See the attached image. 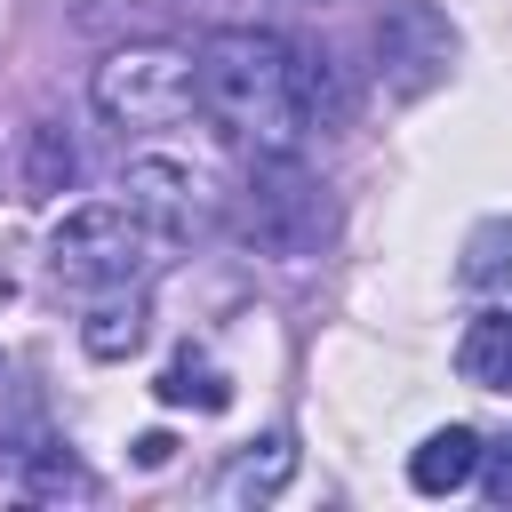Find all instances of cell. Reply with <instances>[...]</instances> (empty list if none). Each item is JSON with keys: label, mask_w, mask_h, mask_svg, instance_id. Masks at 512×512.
<instances>
[{"label": "cell", "mask_w": 512, "mask_h": 512, "mask_svg": "<svg viewBox=\"0 0 512 512\" xmlns=\"http://www.w3.org/2000/svg\"><path fill=\"white\" fill-rule=\"evenodd\" d=\"M200 112L256 144V152H296L312 136V112H304V48H288L280 32H256V24H224L200 40Z\"/></svg>", "instance_id": "1"}, {"label": "cell", "mask_w": 512, "mask_h": 512, "mask_svg": "<svg viewBox=\"0 0 512 512\" xmlns=\"http://www.w3.org/2000/svg\"><path fill=\"white\" fill-rule=\"evenodd\" d=\"M480 488H488V504H512V440L480 448Z\"/></svg>", "instance_id": "15"}, {"label": "cell", "mask_w": 512, "mask_h": 512, "mask_svg": "<svg viewBox=\"0 0 512 512\" xmlns=\"http://www.w3.org/2000/svg\"><path fill=\"white\" fill-rule=\"evenodd\" d=\"M328 232V208H320V184L296 168V152H256V176H248V240L272 248V256H312Z\"/></svg>", "instance_id": "5"}, {"label": "cell", "mask_w": 512, "mask_h": 512, "mask_svg": "<svg viewBox=\"0 0 512 512\" xmlns=\"http://www.w3.org/2000/svg\"><path fill=\"white\" fill-rule=\"evenodd\" d=\"M120 200L136 208V224H144L152 240H208V232H216V192H208V176L184 168V160H160V152L128 160V168H120Z\"/></svg>", "instance_id": "6"}, {"label": "cell", "mask_w": 512, "mask_h": 512, "mask_svg": "<svg viewBox=\"0 0 512 512\" xmlns=\"http://www.w3.org/2000/svg\"><path fill=\"white\" fill-rule=\"evenodd\" d=\"M464 480H480V432H472V424L424 432L416 456H408V488H416V496H456Z\"/></svg>", "instance_id": "7"}, {"label": "cell", "mask_w": 512, "mask_h": 512, "mask_svg": "<svg viewBox=\"0 0 512 512\" xmlns=\"http://www.w3.org/2000/svg\"><path fill=\"white\" fill-rule=\"evenodd\" d=\"M96 112L112 128H176L184 112H200V48L176 40H128L96 64L88 80Z\"/></svg>", "instance_id": "2"}, {"label": "cell", "mask_w": 512, "mask_h": 512, "mask_svg": "<svg viewBox=\"0 0 512 512\" xmlns=\"http://www.w3.org/2000/svg\"><path fill=\"white\" fill-rule=\"evenodd\" d=\"M152 392H160V408H200V416H216V408L232 400L224 368H208V360H192V352H184V360H168Z\"/></svg>", "instance_id": "12"}, {"label": "cell", "mask_w": 512, "mask_h": 512, "mask_svg": "<svg viewBox=\"0 0 512 512\" xmlns=\"http://www.w3.org/2000/svg\"><path fill=\"white\" fill-rule=\"evenodd\" d=\"M464 280H472V288H512V224H488V232L464 248Z\"/></svg>", "instance_id": "14"}, {"label": "cell", "mask_w": 512, "mask_h": 512, "mask_svg": "<svg viewBox=\"0 0 512 512\" xmlns=\"http://www.w3.org/2000/svg\"><path fill=\"white\" fill-rule=\"evenodd\" d=\"M136 344H144V296L136 288H104L96 312L80 320V352L88 360H128Z\"/></svg>", "instance_id": "11"}, {"label": "cell", "mask_w": 512, "mask_h": 512, "mask_svg": "<svg viewBox=\"0 0 512 512\" xmlns=\"http://www.w3.org/2000/svg\"><path fill=\"white\" fill-rule=\"evenodd\" d=\"M296 480V440L288 432H264V440H248L232 464H224V504H264V496H280Z\"/></svg>", "instance_id": "10"}, {"label": "cell", "mask_w": 512, "mask_h": 512, "mask_svg": "<svg viewBox=\"0 0 512 512\" xmlns=\"http://www.w3.org/2000/svg\"><path fill=\"white\" fill-rule=\"evenodd\" d=\"M448 72H456V24H448L432 0H392V8L376 16V80H384V96L416 104V96H432Z\"/></svg>", "instance_id": "4"}, {"label": "cell", "mask_w": 512, "mask_h": 512, "mask_svg": "<svg viewBox=\"0 0 512 512\" xmlns=\"http://www.w3.org/2000/svg\"><path fill=\"white\" fill-rule=\"evenodd\" d=\"M168 448H176L168 432H144V440H136V456H144V464H168Z\"/></svg>", "instance_id": "16"}, {"label": "cell", "mask_w": 512, "mask_h": 512, "mask_svg": "<svg viewBox=\"0 0 512 512\" xmlns=\"http://www.w3.org/2000/svg\"><path fill=\"white\" fill-rule=\"evenodd\" d=\"M16 184H24V200H64V192L80 184V144H72V128L32 120V128H24V168H16Z\"/></svg>", "instance_id": "8"}, {"label": "cell", "mask_w": 512, "mask_h": 512, "mask_svg": "<svg viewBox=\"0 0 512 512\" xmlns=\"http://www.w3.org/2000/svg\"><path fill=\"white\" fill-rule=\"evenodd\" d=\"M456 376L480 384V392H512V312L488 304L480 320H464L456 336Z\"/></svg>", "instance_id": "9"}, {"label": "cell", "mask_w": 512, "mask_h": 512, "mask_svg": "<svg viewBox=\"0 0 512 512\" xmlns=\"http://www.w3.org/2000/svg\"><path fill=\"white\" fill-rule=\"evenodd\" d=\"M152 232L136 224L128 200H96V208H72L56 232H48V272L80 296H104V288H136L144 264H152Z\"/></svg>", "instance_id": "3"}, {"label": "cell", "mask_w": 512, "mask_h": 512, "mask_svg": "<svg viewBox=\"0 0 512 512\" xmlns=\"http://www.w3.org/2000/svg\"><path fill=\"white\" fill-rule=\"evenodd\" d=\"M24 496H32V504H48V496H96V480H88L64 448H40V456L24 464Z\"/></svg>", "instance_id": "13"}]
</instances>
